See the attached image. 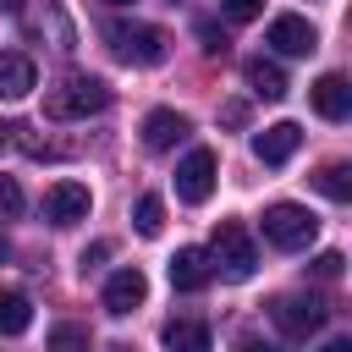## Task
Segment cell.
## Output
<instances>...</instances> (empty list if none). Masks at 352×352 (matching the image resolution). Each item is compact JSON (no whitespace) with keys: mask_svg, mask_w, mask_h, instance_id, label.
<instances>
[{"mask_svg":"<svg viewBox=\"0 0 352 352\" xmlns=\"http://www.w3.org/2000/svg\"><path fill=\"white\" fill-rule=\"evenodd\" d=\"M198 38H204V55H226V50H231L226 28H214V22H198Z\"/></svg>","mask_w":352,"mask_h":352,"instance_id":"7402d4cb","label":"cell"},{"mask_svg":"<svg viewBox=\"0 0 352 352\" xmlns=\"http://www.w3.org/2000/svg\"><path fill=\"white\" fill-rule=\"evenodd\" d=\"M110 104V82L104 77H66L60 88L44 94V116L50 121H88Z\"/></svg>","mask_w":352,"mask_h":352,"instance_id":"7a4b0ae2","label":"cell"},{"mask_svg":"<svg viewBox=\"0 0 352 352\" xmlns=\"http://www.w3.org/2000/svg\"><path fill=\"white\" fill-rule=\"evenodd\" d=\"M324 302L319 297H275L270 302V319L280 324V336H292V341H302V336H314L319 324H324Z\"/></svg>","mask_w":352,"mask_h":352,"instance_id":"5b68a950","label":"cell"},{"mask_svg":"<svg viewBox=\"0 0 352 352\" xmlns=\"http://www.w3.org/2000/svg\"><path fill=\"white\" fill-rule=\"evenodd\" d=\"M160 341H165V352H214L209 324H198V319H170Z\"/></svg>","mask_w":352,"mask_h":352,"instance_id":"2e32d148","label":"cell"},{"mask_svg":"<svg viewBox=\"0 0 352 352\" xmlns=\"http://www.w3.org/2000/svg\"><path fill=\"white\" fill-rule=\"evenodd\" d=\"M220 11L231 22H253V16H264V0H220Z\"/></svg>","mask_w":352,"mask_h":352,"instance_id":"603a6c76","label":"cell"},{"mask_svg":"<svg viewBox=\"0 0 352 352\" xmlns=\"http://www.w3.org/2000/svg\"><path fill=\"white\" fill-rule=\"evenodd\" d=\"M88 209H94V192L82 182H55L44 192V220L50 226H77V220H88Z\"/></svg>","mask_w":352,"mask_h":352,"instance_id":"52a82bcc","label":"cell"},{"mask_svg":"<svg viewBox=\"0 0 352 352\" xmlns=\"http://www.w3.org/2000/svg\"><path fill=\"white\" fill-rule=\"evenodd\" d=\"M104 6H132V0H104Z\"/></svg>","mask_w":352,"mask_h":352,"instance_id":"f1b7e54d","label":"cell"},{"mask_svg":"<svg viewBox=\"0 0 352 352\" xmlns=\"http://www.w3.org/2000/svg\"><path fill=\"white\" fill-rule=\"evenodd\" d=\"M214 148H187V160L176 165V198L182 204H204L214 192Z\"/></svg>","mask_w":352,"mask_h":352,"instance_id":"8992f818","label":"cell"},{"mask_svg":"<svg viewBox=\"0 0 352 352\" xmlns=\"http://www.w3.org/2000/svg\"><path fill=\"white\" fill-rule=\"evenodd\" d=\"M33 82H38L33 60H28L22 50H0V99H28Z\"/></svg>","mask_w":352,"mask_h":352,"instance_id":"5bb4252c","label":"cell"},{"mask_svg":"<svg viewBox=\"0 0 352 352\" xmlns=\"http://www.w3.org/2000/svg\"><path fill=\"white\" fill-rule=\"evenodd\" d=\"M22 214V187L16 176H0V220H16Z\"/></svg>","mask_w":352,"mask_h":352,"instance_id":"44dd1931","label":"cell"},{"mask_svg":"<svg viewBox=\"0 0 352 352\" xmlns=\"http://www.w3.org/2000/svg\"><path fill=\"white\" fill-rule=\"evenodd\" d=\"M319 352H352V341H346V336H336V341H324Z\"/></svg>","mask_w":352,"mask_h":352,"instance_id":"4316f807","label":"cell"},{"mask_svg":"<svg viewBox=\"0 0 352 352\" xmlns=\"http://www.w3.org/2000/svg\"><path fill=\"white\" fill-rule=\"evenodd\" d=\"M209 280H214L209 253H204V248H176V258H170V286H176V292H204Z\"/></svg>","mask_w":352,"mask_h":352,"instance_id":"4fadbf2b","label":"cell"},{"mask_svg":"<svg viewBox=\"0 0 352 352\" xmlns=\"http://www.w3.org/2000/svg\"><path fill=\"white\" fill-rule=\"evenodd\" d=\"M314 182H319V192H324V198H336V204H346V198H352V170H346V165H324Z\"/></svg>","mask_w":352,"mask_h":352,"instance_id":"d6986e66","label":"cell"},{"mask_svg":"<svg viewBox=\"0 0 352 352\" xmlns=\"http://www.w3.org/2000/svg\"><path fill=\"white\" fill-rule=\"evenodd\" d=\"M6 258H11V242H6V236H0V264H6Z\"/></svg>","mask_w":352,"mask_h":352,"instance_id":"83f0119b","label":"cell"},{"mask_svg":"<svg viewBox=\"0 0 352 352\" xmlns=\"http://www.w3.org/2000/svg\"><path fill=\"white\" fill-rule=\"evenodd\" d=\"M116 352H132V346H116Z\"/></svg>","mask_w":352,"mask_h":352,"instance_id":"f546056e","label":"cell"},{"mask_svg":"<svg viewBox=\"0 0 352 352\" xmlns=\"http://www.w3.org/2000/svg\"><path fill=\"white\" fill-rule=\"evenodd\" d=\"M104 253H110V242H94V248H88V253H82V270H94V264H99V258H104Z\"/></svg>","mask_w":352,"mask_h":352,"instance_id":"d4e9b609","label":"cell"},{"mask_svg":"<svg viewBox=\"0 0 352 352\" xmlns=\"http://www.w3.org/2000/svg\"><path fill=\"white\" fill-rule=\"evenodd\" d=\"M132 226H138V236H160V231H165V204H160L154 192H143V198H138Z\"/></svg>","mask_w":352,"mask_h":352,"instance_id":"ac0fdd59","label":"cell"},{"mask_svg":"<svg viewBox=\"0 0 352 352\" xmlns=\"http://www.w3.org/2000/svg\"><path fill=\"white\" fill-rule=\"evenodd\" d=\"M236 352H275V346H270V341H258V336H242V341H236Z\"/></svg>","mask_w":352,"mask_h":352,"instance_id":"484cf974","label":"cell"},{"mask_svg":"<svg viewBox=\"0 0 352 352\" xmlns=\"http://www.w3.org/2000/svg\"><path fill=\"white\" fill-rule=\"evenodd\" d=\"M209 264H214V275H226V280H248L253 264H258L253 236H248L236 220H220V226H214V242H209Z\"/></svg>","mask_w":352,"mask_h":352,"instance_id":"3957f363","label":"cell"},{"mask_svg":"<svg viewBox=\"0 0 352 352\" xmlns=\"http://www.w3.org/2000/svg\"><path fill=\"white\" fill-rule=\"evenodd\" d=\"M341 264H346L341 253H319V258H314V275H319V280H336V275H341Z\"/></svg>","mask_w":352,"mask_h":352,"instance_id":"cb8c5ba5","label":"cell"},{"mask_svg":"<svg viewBox=\"0 0 352 352\" xmlns=\"http://www.w3.org/2000/svg\"><path fill=\"white\" fill-rule=\"evenodd\" d=\"M143 297H148V280H143L138 264H126L104 280V308L110 314H132V308H143Z\"/></svg>","mask_w":352,"mask_h":352,"instance_id":"30bf717a","label":"cell"},{"mask_svg":"<svg viewBox=\"0 0 352 352\" xmlns=\"http://www.w3.org/2000/svg\"><path fill=\"white\" fill-rule=\"evenodd\" d=\"M308 99H314V110H319L324 121H346V116H352V88H346L341 72H324V77L308 88Z\"/></svg>","mask_w":352,"mask_h":352,"instance_id":"8fae6325","label":"cell"},{"mask_svg":"<svg viewBox=\"0 0 352 352\" xmlns=\"http://www.w3.org/2000/svg\"><path fill=\"white\" fill-rule=\"evenodd\" d=\"M280 55H314L319 50V33H314V22L308 16H297V11H280L275 22H270V33H264Z\"/></svg>","mask_w":352,"mask_h":352,"instance_id":"ba28073f","label":"cell"},{"mask_svg":"<svg viewBox=\"0 0 352 352\" xmlns=\"http://www.w3.org/2000/svg\"><path fill=\"white\" fill-rule=\"evenodd\" d=\"M99 33L116 50V60H126V66H160L170 55V33L154 28V22H121V16H110Z\"/></svg>","mask_w":352,"mask_h":352,"instance_id":"6da1fadb","label":"cell"},{"mask_svg":"<svg viewBox=\"0 0 352 352\" xmlns=\"http://www.w3.org/2000/svg\"><path fill=\"white\" fill-rule=\"evenodd\" d=\"M242 82L258 94V99H286V72L275 66V60H264V55H253V60H242Z\"/></svg>","mask_w":352,"mask_h":352,"instance_id":"9a60e30c","label":"cell"},{"mask_svg":"<svg viewBox=\"0 0 352 352\" xmlns=\"http://www.w3.org/2000/svg\"><path fill=\"white\" fill-rule=\"evenodd\" d=\"M28 324H33L28 292H0V336H22Z\"/></svg>","mask_w":352,"mask_h":352,"instance_id":"e0dca14e","label":"cell"},{"mask_svg":"<svg viewBox=\"0 0 352 352\" xmlns=\"http://www.w3.org/2000/svg\"><path fill=\"white\" fill-rule=\"evenodd\" d=\"M264 236H270L275 248L297 253V248H308V242L319 236V220H314L302 204H270V209H264Z\"/></svg>","mask_w":352,"mask_h":352,"instance_id":"277c9868","label":"cell"},{"mask_svg":"<svg viewBox=\"0 0 352 352\" xmlns=\"http://www.w3.org/2000/svg\"><path fill=\"white\" fill-rule=\"evenodd\" d=\"M297 143H302V126L297 121H275V126L253 132V160L258 165H286L297 154Z\"/></svg>","mask_w":352,"mask_h":352,"instance_id":"9c48e42d","label":"cell"},{"mask_svg":"<svg viewBox=\"0 0 352 352\" xmlns=\"http://www.w3.org/2000/svg\"><path fill=\"white\" fill-rule=\"evenodd\" d=\"M187 132H192V121H187L182 110H148V116H143V143H148L154 154L176 148V143H182Z\"/></svg>","mask_w":352,"mask_h":352,"instance_id":"7c38bea8","label":"cell"},{"mask_svg":"<svg viewBox=\"0 0 352 352\" xmlns=\"http://www.w3.org/2000/svg\"><path fill=\"white\" fill-rule=\"evenodd\" d=\"M44 352H88V330L82 324H55L50 341H44Z\"/></svg>","mask_w":352,"mask_h":352,"instance_id":"ffe728a7","label":"cell"}]
</instances>
